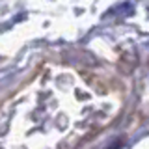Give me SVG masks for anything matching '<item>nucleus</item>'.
I'll return each mask as SVG.
<instances>
[]
</instances>
